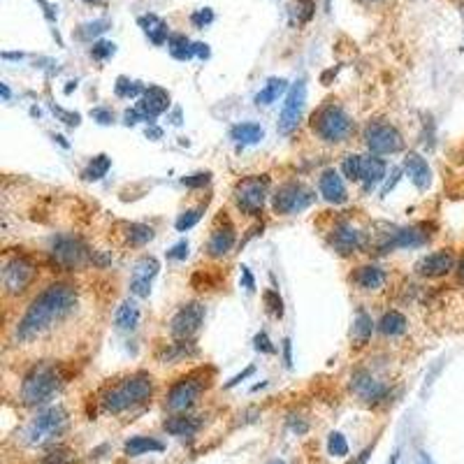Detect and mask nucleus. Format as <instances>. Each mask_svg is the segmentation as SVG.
I'll use <instances>...</instances> for the list:
<instances>
[{
    "instance_id": "f257e3e1",
    "label": "nucleus",
    "mask_w": 464,
    "mask_h": 464,
    "mask_svg": "<svg viewBox=\"0 0 464 464\" xmlns=\"http://www.w3.org/2000/svg\"><path fill=\"white\" fill-rule=\"evenodd\" d=\"M74 306H77V288L72 283H63V281L51 283L26 309L21 321L16 323L14 339L28 343L42 337L56 323L65 321L74 311Z\"/></svg>"
},
{
    "instance_id": "f03ea898",
    "label": "nucleus",
    "mask_w": 464,
    "mask_h": 464,
    "mask_svg": "<svg viewBox=\"0 0 464 464\" xmlns=\"http://www.w3.org/2000/svg\"><path fill=\"white\" fill-rule=\"evenodd\" d=\"M153 394V379L151 374H144V372H137L133 376H126L123 381H118L116 385L102 394V411L107 414H123L128 409H135L144 404L147 399H151Z\"/></svg>"
},
{
    "instance_id": "7ed1b4c3",
    "label": "nucleus",
    "mask_w": 464,
    "mask_h": 464,
    "mask_svg": "<svg viewBox=\"0 0 464 464\" xmlns=\"http://www.w3.org/2000/svg\"><path fill=\"white\" fill-rule=\"evenodd\" d=\"M61 372L54 363H38L28 369L21 381V402L26 407H40L61 388Z\"/></svg>"
},
{
    "instance_id": "20e7f679",
    "label": "nucleus",
    "mask_w": 464,
    "mask_h": 464,
    "mask_svg": "<svg viewBox=\"0 0 464 464\" xmlns=\"http://www.w3.org/2000/svg\"><path fill=\"white\" fill-rule=\"evenodd\" d=\"M311 131L328 144H341L353 135V121L339 105L328 102L311 116Z\"/></svg>"
},
{
    "instance_id": "39448f33",
    "label": "nucleus",
    "mask_w": 464,
    "mask_h": 464,
    "mask_svg": "<svg viewBox=\"0 0 464 464\" xmlns=\"http://www.w3.org/2000/svg\"><path fill=\"white\" fill-rule=\"evenodd\" d=\"M207 385H209V381H207V376H204L202 369L182 376V379H177L170 385V390L165 394V407L170 411H175V414H184V411L195 407L197 399H200V394L207 390Z\"/></svg>"
},
{
    "instance_id": "423d86ee",
    "label": "nucleus",
    "mask_w": 464,
    "mask_h": 464,
    "mask_svg": "<svg viewBox=\"0 0 464 464\" xmlns=\"http://www.w3.org/2000/svg\"><path fill=\"white\" fill-rule=\"evenodd\" d=\"M67 425V414L63 407H49L31 420L26 427V443L28 446H45L56 439Z\"/></svg>"
},
{
    "instance_id": "0eeeda50",
    "label": "nucleus",
    "mask_w": 464,
    "mask_h": 464,
    "mask_svg": "<svg viewBox=\"0 0 464 464\" xmlns=\"http://www.w3.org/2000/svg\"><path fill=\"white\" fill-rule=\"evenodd\" d=\"M270 195V177L267 175H253L244 177L235 186V202L248 216H258L265 207V200Z\"/></svg>"
},
{
    "instance_id": "6e6552de",
    "label": "nucleus",
    "mask_w": 464,
    "mask_h": 464,
    "mask_svg": "<svg viewBox=\"0 0 464 464\" xmlns=\"http://www.w3.org/2000/svg\"><path fill=\"white\" fill-rule=\"evenodd\" d=\"M51 258H54V263L61 270L77 272V270H84L86 265L91 263V251L79 237L63 235V237H56L54 244H51Z\"/></svg>"
},
{
    "instance_id": "1a4fd4ad",
    "label": "nucleus",
    "mask_w": 464,
    "mask_h": 464,
    "mask_svg": "<svg viewBox=\"0 0 464 464\" xmlns=\"http://www.w3.org/2000/svg\"><path fill=\"white\" fill-rule=\"evenodd\" d=\"M38 277V267L31 258L14 255L12 260L3 265V290L5 295L16 297L31 288V283Z\"/></svg>"
},
{
    "instance_id": "9d476101",
    "label": "nucleus",
    "mask_w": 464,
    "mask_h": 464,
    "mask_svg": "<svg viewBox=\"0 0 464 464\" xmlns=\"http://www.w3.org/2000/svg\"><path fill=\"white\" fill-rule=\"evenodd\" d=\"M314 193L309 191L304 184L299 182H286L277 188V193L272 197V207L281 216H293V214L304 211L306 207H311Z\"/></svg>"
},
{
    "instance_id": "9b49d317",
    "label": "nucleus",
    "mask_w": 464,
    "mask_h": 464,
    "mask_svg": "<svg viewBox=\"0 0 464 464\" xmlns=\"http://www.w3.org/2000/svg\"><path fill=\"white\" fill-rule=\"evenodd\" d=\"M365 144L374 156H390V153H397L404 149V140L399 131L392 123L385 121H374L367 126Z\"/></svg>"
},
{
    "instance_id": "f8f14e48",
    "label": "nucleus",
    "mask_w": 464,
    "mask_h": 464,
    "mask_svg": "<svg viewBox=\"0 0 464 464\" xmlns=\"http://www.w3.org/2000/svg\"><path fill=\"white\" fill-rule=\"evenodd\" d=\"M304 105H306V82L297 79L293 86H290L286 102H283L281 114H279V133L281 135H290V133L297 131L299 121H302Z\"/></svg>"
},
{
    "instance_id": "ddd939ff",
    "label": "nucleus",
    "mask_w": 464,
    "mask_h": 464,
    "mask_svg": "<svg viewBox=\"0 0 464 464\" xmlns=\"http://www.w3.org/2000/svg\"><path fill=\"white\" fill-rule=\"evenodd\" d=\"M202 323H204V306L200 302H188L172 316L170 334L179 341H188L200 332Z\"/></svg>"
},
{
    "instance_id": "4468645a",
    "label": "nucleus",
    "mask_w": 464,
    "mask_h": 464,
    "mask_svg": "<svg viewBox=\"0 0 464 464\" xmlns=\"http://www.w3.org/2000/svg\"><path fill=\"white\" fill-rule=\"evenodd\" d=\"M350 390L355 392V397L360 402L369 404V407H376V404H381L388 399V385L383 381H379L372 372H367V369H355L353 374H350Z\"/></svg>"
},
{
    "instance_id": "2eb2a0df",
    "label": "nucleus",
    "mask_w": 464,
    "mask_h": 464,
    "mask_svg": "<svg viewBox=\"0 0 464 464\" xmlns=\"http://www.w3.org/2000/svg\"><path fill=\"white\" fill-rule=\"evenodd\" d=\"M330 244H332V248H334V251H337L339 255L358 253L360 248H363V232L350 226V223L341 221V223H337V226L332 228Z\"/></svg>"
},
{
    "instance_id": "dca6fc26",
    "label": "nucleus",
    "mask_w": 464,
    "mask_h": 464,
    "mask_svg": "<svg viewBox=\"0 0 464 464\" xmlns=\"http://www.w3.org/2000/svg\"><path fill=\"white\" fill-rule=\"evenodd\" d=\"M455 267V255L448 248H441V251H434L425 255L423 260H418L416 272L425 279H441Z\"/></svg>"
},
{
    "instance_id": "f3484780",
    "label": "nucleus",
    "mask_w": 464,
    "mask_h": 464,
    "mask_svg": "<svg viewBox=\"0 0 464 464\" xmlns=\"http://www.w3.org/2000/svg\"><path fill=\"white\" fill-rule=\"evenodd\" d=\"M167 107H170V93L165 89H160V86H149L140 96V102H137V109L144 116V121H153L162 111H167Z\"/></svg>"
},
{
    "instance_id": "a211bd4d",
    "label": "nucleus",
    "mask_w": 464,
    "mask_h": 464,
    "mask_svg": "<svg viewBox=\"0 0 464 464\" xmlns=\"http://www.w3.org/2000/svg\"><path fill=\"white\" fill-rule=\"evenodd\" d=\"M237 242V235H235V226L230 221H226L223 226L214 228L211 235H209V242H207V253L211 258H223L232 251V246Z\"/></svg>"
},
{
    "instance_id": "6ab92c4d",
    "label": "nucleus",
    "mask_w": 464,
    "mask_h": 464,
    "mask_svg": "<svg viewBox=\"0 0 464 464\" xmlns=\"http://www.w3.org/2000/svg\"><path fill=\"white\" fill-rule=\"evenodd\" d=\"M318 188H321V195L330 204H343L348 200L346 186H343V179L339 177L337 170H325L321 175V182H318Z\"/></svg>"
},
{
    "instance_id": "aec40b11",
    "label": "nucleus",
    "mask_w": 464,
    "mask_h": 464,
    "mask_svg": "<svg viewBox=\"0 0 464 464\" xmlns=\"http://www.w3.org/2000/svg\"><path fill=\"white\" fill-rule=\"evenodd\" d=\"M404 170H407L409 179L414 182L416 188H420V191H427L429 184H432V170H429L427 160L420 156V153L416 151L407 153V158H404Z\"/></svg>"
},
{
    "instance_id": "412c9836",
    "label": "nucleus",
    "mask_w": 464,
    "mask_h": 464,
    "mask_svg": "<svg viewBox=\"0 0 464 464\" xmlns=\"http://www.w3.org/2000/svg\"><path fill=\"white\" fill-rule=\"evenodd\" d=\"M200 427H202L200 418H193V416H186V414H175L162 423V429L172 436H195L197 432H200Z\"/></svg>"
},
{
    "instance_id": "4be33fe9",
    "label": "nucleus",
    "mask_w": 464,
    "mask_h": 464,
    "mask_svg": "<svg viewBox=\"0 0 464 464\" xmlns=\"http://www.w3.org/2000/svg\"><path fill=\"white\" fill-rule=\"evenodd\" d=\"M137 23H140V28L144 31V35H147L153 45L160 47V45H165V42L170 40V31H167V23L160 19L158 14H142L140 19H137Z\"/></svg>"
},
{
    "instance_id": "5701e85b",
    "label": "nucleus",
    "mask_w": 464,
    "mask_h": 464,
    "mask_svg": "<svg viewBox=\"0 0 464 464\" xmlns=\"http://www.w3.org/2000/svg\"><path fill=\"white\" fill-rule=\"evenodd\" d=\"M353 283L360 290H379L385 283V272L376 265H363L353 274Z\"/></svg>"
},
{
    "instance_id": "b1692460",
    "label": "nucleus",
    "mask_w": 464,
    "mask_h": 464,
    "mask_svg": "<svg viewBox=\"0 0 464 464\" xmlns=\"http://www.w3.org/2000/svg\"><path fill=\"white\" fill-rule=\"evenodd\" d=\"M385 160L376 158V156H363V184L365 191H372L376 184H381L385 179Z\"/></svg>"
},
{
    "instance_id": "393cba45",
    "label": "nucleus",
    "mask_w": 464,
    "mask_h": 464,
    "mask_svg": "<svg viewBox=\"0 0 464 464\" xmlns=\"http://www.w3.org/2000/svg\"><path fill=\"white\" fill-rule=\"evenodd\" d=\"M114 325H116V330L133 332L137 325H140V306H137L135 302H131V299H126V302L116 309Z\"/></svg>"
},
{
    "instance_id": "a878e982",
    "label": "nucleus",
    "mask_w": 464,
    "mask_h": 464,
    "mask_svg": "<svg viewBox=\"0 0 464 464\" xmlns=\"http://www.w3.org/2000/svg\"><path fill=\"white\" fill-rule=\"evenodd\" d=\"M165 446L153 436H133V439L126 441V455L128 458H140V455L147 453H162Z\"/></svg>"
},
{
    "instance_id": "bb28decb",
    "label": "nucleus",
    "mask_w": 464,
    "mask_h": 464,
    "mask_svg": "<svg viewBox=\"0 0 464 464\" xmlns=\"http://www.w3.org/2000/svg\"><path fill=\"white\" fill-rule=\"evenodd\" d=\"M407 328H409L407 316L399 314V311L383 314V318L379 321V332L383 334V337H399V334L407 332Z\"/></svg>"
},
{
    "instance_id": "cd10ccee",
    "label": "nucleus",
    "mask_w": 464,
    "mask_h": 464,
    "mask_svg": "<svg viewBox=\"0 0 464 464\" xmlns=\"http://www.w3.org/2000/svg\"><path fill=\"white\" fill-rule=\"evenodd\" d=\"M372 332H374V321H372V316H369L367 311H363L360 309L358 316H355V321H353V332H350V337H353V343L360 348V346H365V343L372 339Z\"/></svg>"
},
{
    "instance_id": "c85d7f7f",
    "label": "nucleus",
    "mask_w": 464,
    "mask_h": 464,
    "mask_svg": "<svg viewBox=\"0 0 464 464\" xmlns=\"http://www.w3.org/2000/svg\"><path fill=\"white\" fill-rule=\"evenodd\" d=\"M167 47H170V54L175 56L177 61H191L195 56V42H191L186 35H182V33L170 35Z\"/></svg>"
},
{
    "instance_id": "c756f323",
    "label": "nucleus",
    "mask_w": 464,
    "mask_h": 464,
    "mask_svg": "<svg viewBox=\"0 0 464 464\" xmlns=\"http://www.w3.org/2000/svg\"><path fill=\"white\" fill-rule=\"evenodd\" d=\"M286 89H288V82L283 79V77H272V79H267V84L263 86V91L255 96V102L258 105H272V102L279 100V96Z\"/></svg>"
},
{
    "instance_id": "7c9ffc66",
    "label": "nucleus",
    "mask_w": 464,
    "mask_h": 464,
    "mask_svg": "<svg viewBox=\"0 0 464 464\" xmlns=\"http://www.w3.org/2000/svg\"><path fill=\"white\" fill-rule=\"evenodd\" d=\"M230 137L237 144H258L265 137V133L258 123H237L230 131Z\"/></svg>"
},
{
    "instance_id": "2f4dec72",
    "label": "nucleus",
    "mask_w": 464,
    "mask_h": 464,
    "mask_svg": "<svg viewBox=\"0 0 464 464\" xmlns=\"http://www.w3.org/2000/svg\"><path fill=\"white\" fill-rule=\"evenodd\" d=\"M156 237L153 228L144 226V223H126V242L131 246H144Z\"/></svg>"
},
{
    "instance_id": "473e14b6",
    "label": "nucleus",
    "mask_w": 464,
    "mask_h": 464,
    "mask_svg": "<svg viewBox=\"0 0 464 464\" xmlns=\"http://www.w3.org/2000/svg\"><path fill=\"white\" fill-rule=\"evenodd\" d=\"M288 10H290V21L302 26L306 21H311L314 16V0H288Z\"/></svg>"
},
{
    "instance_id": "72a5a7b5",
    "label": "nucleus",
    "mask_w": 464,
    "mask_h": 464,
    "mask_svg": "<svg viewBox=\"0 0 464 464\" xmlns=\"http://www.w3.org/2000/svg\"><path fill=\"white\" fill-rule=\"evenodd\" d=\"M109 19H93V21H86L82 23L79 28H77V40H82V42H93L98 35H102L107 28H109Z\"/></svg>"
},
{
    "instance_id": "f704fd0d",
    "label": "nucleus",
    "mask_w": 464,
    "mask_h": 464,
    "mask_svg": "<svg viewBox=\"0 0 464 464\" xmlns=\"http://www.w3.org/2000/svg\"><path fill=\"white\" fill-rule=\"evenodd\" d=\"M111 167V160L109 156H105V153H100V156H96L91 162H89V167H86L82 172V177L86 179V182H100L102 177L107 175Z\"/></svg>"
},
{
    "instance_id": "c9c22d12",
    "label": "nucleus",
    "mask_w": 464,
    "mask_h": 464,
    "mask_svg": "<svg viewBox=\"0 0 464 464\" xmlns=\"http://www.w3.org/2000/svg\"><path fill=\"white\" fill-rule=\"evenodd\" d=\"M160 263L153 255H144L135 263L133 267V279H144V281H153V277L158 274Z\"/></svg>"
},
{
    "instance_id": "e433bc0d",
    "label": "nucleus",
    "mask_w": 464,
    "mask_h": 464,
    "mask_svg": "<svg viewBox=\"0 0 464 464\" xmlns=\"http://www.w3.org/2000/svg\"><path fill=\"white\" fill-rule=\"evenodd\" d=\"M341 172L348 182H363V156H358V153L346 156L341 162Z\"/></svg>"
},
{
    "instance_id": "4c0bfd02",
    "label": "nucleus",
    "mask_w": 464,
    "mask_h": 464,
    "mask_svg": "<svg viewBox=\"0 0 464 464\" xmlns=\"http://www.w3.org/2000/svg\"><path fill=\"white\" fill-rule=\"evenodd\" d=\"M114 91H116L118 98H137V96H142L147 89H144L140 82H133V79H128V77H118L116 84H114Z\"/></svg>"
},
{
    "instance_id": "58836bf2",
    "label": "nucleus",
    "mask_w": 464,
    "mask_h": 464,
    "mask_svg": "<svg viewBox=\"0 0 464 464\" xmlns=\"http://www.w3.org/2000/svg\"><path fill=\"white\" fill-rule=\"evenodd\" d=\"M263 302H265V309H267V314H272L274 318H281L283 316V299L279 295V290H265L263 293Z\"/></svg>"
},
{
    "instance_id": "ea45409f",
    "label": "nucleus",
    "mask_w": 464,
    "mask_h": 464,
    "mask_svg": "<svg viewBox=\"0 0 464 464\" xmlns=\"http://www.w3.org/2000/svg\"><path fill=\"white\" fill-rule=\"evenodd\" d=\"M328 453L332 458H346L348 455V441L341 432H332L328 436Z\"/></svg>"
},
{
    "instance_id": "a19ab883",
    "label": "nucleus",
    "mask_w": 464,
    "mask_h": 464,
    "mask_svg": "<svg viewBox=\"0 0 464 464\" xmlns=\"http://www.w3.org/2000/svg\"><path fill=\"white\" fill-rule=\"evenodd\" d=\"M202 211H204V207H195V209H186L182 216L177 219V223H175V228L179 230V232H186V230H191L193 226H197V221L202 219Z\"/></svg>"
},
{
    "instance_id": "79ce46f5",
    "label": "nucleus",
    "mask_w": 464,
    "mask_h": 464,
    "mask_svg": "<svg viewBox=\"0 0 464 464\" xmlns=\"http://www.w3.org/2000/svg\"><path fill=\"white\" fill-rule=\"evenodd\" d=\"M114 54H116L114 42H109V40H96V42H93L91 56L96 58V61H107V58H111Z\"/></svg>"
},
{
    "instance_id": "37998d69",
    "label": "nucleus",
    "mask_w": 464,
    "mask_h": 464,
    "mask_svg": "<svg viewBox=\"0 0 464 464\" xmlns=\"http://www.w3.org/2000/svg\"><path fill=\"white\" fill-rule=\"evenodd\" d=\"M209 179H211L209 172H195V175L184 177L182 184H184L186 188H204V186L209 184Z\"/></svg>"
},
{
    "instance_id": "c03bdc74",
    "label": "nucleus",
    "mask_w": 464,
    "mask_h": 464,
    "mask_svg": "<svg viewBox=\"0 0 464 464\" xmlns=\"http://www.w3.org/2000/svg\"><path fill=\"white\" fill-rule=\"evenodd\" d=\"M214 21V10L211 7H202V10H195L191 14V23L195 28H204V26H209Z\"/></svg>"
},
{
    "instance_id": "a18cd8bd",
    "label": "nucleus",
    "mask_w": 464,
    "mask_h": 464,
    "mask_svg": "<svg viewBox=\"0 0 464 464\" xmlns=\"http://www.w3.org/2000/svg\"><path fill=\"white\" fill-rule=\"evenodd\" d=\"M70 462H72L70 453H67L65 448H56V451H51L49 455H45L40 464H70Z\"/></svg>"
},
{
    "instance_id": "49530a36",
    "label": "nucleus",
    "mask_w": 464,
    "mask_h": 464,
    "mask_svg": "<svg viewBox=\"0 0 464 464\" xmlns=\"http://www.w3.org/2000/svg\"><path fill=\"white\" fill-rule=\"evenodd\" d=\"M131 293H133L135 297H149V293H151V281L131 279Z\"/></svg>"
},
{
    "instance_id": "de8ad7c7",
    "label": "nucleus",
    "mask_w": 464,
    "mask_h": 464,
    "mask_svg": "<svg viewBox=\"0 0 464 464\" xmlns=\"http://www.w3.org/2000/svg\"><path fill=\"white\" fill-rule=\"evenodd\" d=\"M253 341H255V348L260 350V353H267V355H272L274 350H277V348L272 346V341H270V337H267V332L255 334V339H253Z\"/></svg>"
},
{
    "instance_id": "09e8293b",
    "label": "nucleus",
    "mask_w": 464,
    "mask_h": 464,
    "mask_svg": "<svg viewBox=\"0 0 464 464\" xmlns=\"http://www.w3.org/2000/svg\"><path fill=\"white\" fill-rule=\"evenodd\" d=\"M167 258H172V260H186L188 258V242H179L175 244L167 251Z\"/></svg>"
},
{
    "instance_id": "8fccbe9b",
    "label": "nucleus",
    "mask_w": 464,
    "mask_h": 464,
    "mask_svg": "<svg viewBox=\"0 0 464 464\" xmlns=\"http://www.w3.org/2000/svg\"><path fill=\"white\" fill-rule=\"evenodd\" d=\"M91 116L96 118V121L105 123V126H107V123H111V121H114V114H111L109 109H93V111H91Z\"/></svg>"
},
{
    "instance_id": "3c124183",
    "label": "nucleus",
    "mask_w": 464,
    "mask_h": 464,
    "mask_svg": "<svg viewBox=\"0 0 464 464\" xmlns=\"http://www.w3.org/2000/svg\"><path fill=\"white\" fill-rule=\"evenodd\" d=\"M54 114H58L67 126H79V114H70V111H63L61 107H54Z\"/></svg>"
},
{
    "instance_id": "603ef678",
    "label": "nucleus",
    "mask_w": 464,
    "mask_h": 464,
    "mask_svg": "<svg viewBox=\"0 0 464 464\" xmlns=\"http://www.w3.org/2000/svg\"><path fill=\"white\" fill-rule=\"evenodd\" d=\"M123 121H126V126H135V123H140V121H144V116L140 114V109H126V114H123Z\"/></svg>"
},
{
    "instance_id": "864d4df0",
    "label": "nucleus",
    "mask_w": 464,
    "mask_h": 464,
    "mask_svg": "<svg viewBox=\"0 0 464 464\" xmlns=\"http://www.w3.org/2000/svg\"><path fill=\"white\" fill-rule=\"evenodd\" d=\"M242 281H244V288L248 293H253L255 290V281H253V274L248 272V267H242Z\"/></svg>"
},
{
    "instance_id": "5fc2aeb1",
    "label": "nucleus",
    "mask_w": 464,
    "mask_h": 464,
    "mask_svg": "<svg viewBox=\"0 0 464 464\" xmlns=\"http://www.w3.org/2000/svg\"><path fill=\"white\" fill-rule=\"evenodd\" d=\"M253 372H255V369H253V367H246V369H244V372H242V374H239V376H235V379H232V381H228V383H226V388H235V385H237V383H242V381L246 379V376H251Z\"/></svg>"
},
{
    "instance_id": "6e6d98bb",
    "label": "nucleus",
    "mask_w": 464,
    "mask_h": 464,
    "mask_svg": "<svg viewBox=\"0 0 464 464\" xmlns=\"http://www.w3.org/2000/svg\"><path fill=\"white\" fill-rule=\"evenodd\" d=\"M195 56L197 58H209L211 56L209 45H204V42H195Z\"/></svg>"
},
{
    "instance_id": "4d7b16f0",
    "label": "nucleus",
    "mask_w": 464,
    "mask_h": 464,
    "mask_svg": "<svg viewBox=\"0 0 464 464\" xmlns=\"http://www.w3.org/2000/svg\"><path fill=\"white\" fill-rule=\"evenodd\" d=\"M290 348H293L290 339H283V358H286V367L293 365V355H290Z\"/></svg>"
},
{
    "instance_id": "13d9d810",
    "label": "nucleus",
    "mask_w": 464,
    "mask_h": 464,
    "mask_svg": "<svg viewBox=\"0 0 464 464\" xmlns=\"http://www.w3.org/2000/svg\"><path fill=\"white\" fill-rule=\"evenodd\" d=\"M458 279H460V283H464V255L460 258V263H458Z\"/></svg>"
},
{
    "instance_id": "bf43d9fd",
    "label": "nucleus",
    "mask_w": 464,
    "mask_h": 464,
    "mask_svg": "<svg viewBox=\"0 0 464 464\" xmlns=\"http://www.w3.org/2000/svg\"><path fill=\"white\" fill-rule=\"evenodd\" d=\"M0 91H3V98H5V100H7V98H10V89H7V86H5V84H0Z\"/></svg>"
},
{
    "instance_id": "052dcab7",
    "label": "nucleus",
    "mask_w": 464,
    "mask_h": 464,
    "mask_svg": "<svg viewBox=\"0 0 464 464\" xmlns=\"http://www.w3.org/2000/svg\"><path fill=\"white\" fill-rule=\"evenodd\" d=\"M358 3H365V5H376V3H383V0H358Z\"/></svg>"
},
{
    "instance_id": "680f3d73",
    "label": "nucleus",
    "mask_w": 464,
    "mask_h": 464,
    "mask_svg": "<svg viewBox=\"0 0 464 464\" xmlns=\"http://www.w3.org/2000/svg\"><path fill=\"white\" fill-rule=\"evenodd\" d=\"M420 464H432V460H429V458H427V455L423 453V458H420Z\"/></svg>"
},
{
    "instance_id": "e2e57ef3",
    "label": "nucleus",
    "mask_w": 464,
    "mask_h": 464,
    "mask_svg": "<svg viewBox=\"0 0 464 464\" xmlns=\"http://www.w3.org/2000/svg\"><path fill=\"white\" fill-rule=\"evenodd\" d=\"M82 3H86V5H96V3H100V0H82Z\"/></svg>"
},
{
    "instance_id": "0e129e2a",
    "label": "nucleus",
    "mask_w": 464,
    "mask_h": 464,
    "mask_svg": "<svg viewBox=\"0 0 464 464\" xmlns=\"http://www.w3.org/2000/svg\"><path fill=\"white\" fill-rule=\"evenodd\" d=\"M270 464H286V462H281V460H274V462H270Z\"/></svg>"
}]
</instances>
